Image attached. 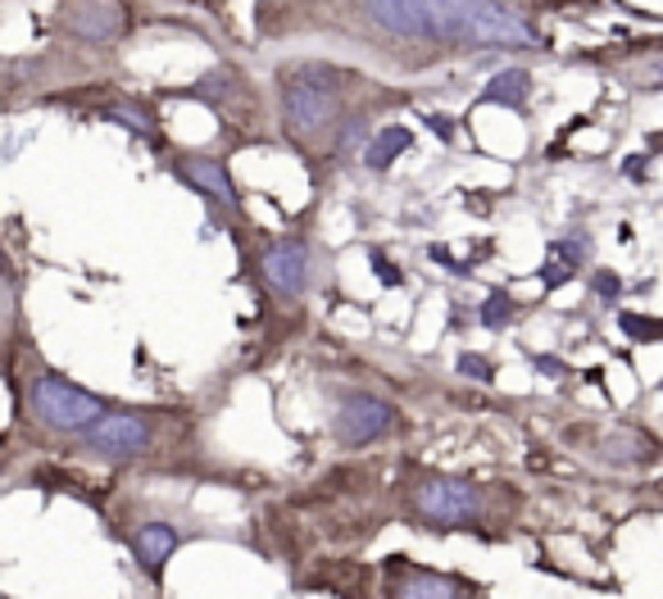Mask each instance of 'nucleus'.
<instances>
[{
	"instance_id": "f257e3e1",
	"label": "nucleus",
	"mask_w": 663,
	"mask_h": 599,
	"mask_svg": "<svg viewBox=\"0 0 663 599\" xmlns=\"http://www.w3.org/2000/svg\"><path fill=\"white\" fill-rule=\"evenodd\" d=\"M260 19H301L305 28H341L400 51H487L536 46V23L513 0H264Z\"/></svg>"
},
{
	"instance_id": "f03ea898",
	"label": "nucleus",
	"mask_w": 663,
	"mask_h": 599,
	"mask_svg": "<svg viewBox=\"0 0 663 599\" xmlns=\"http://www.w3.org/2000/svg\"><path fill=\"white\" fill-rule=\"evenodd\" d=\"M341 73L327 64H296L282 78V119L301 141L323 137L341 115Z\"/></svg>"
},
{
	"instance_id": "7ed1b4c3",
	"label": "nucleus",
	"mask_w": 663,
	"mask_h": 599,
	"mask_svg": "<svg viewBox=\"0 0 663 599\" xmlns=\"http://www.w3.org/2000/svg\"><path fill=\"white\" fill-rule=\"evenodd\" d=\"M28 409L46 432L83 436L109 404L100 395L83 391V386H73L68 378H59V372H36V378L28 382Z\"/></svg>"
},
{
	"instance_id": "20e7f679",
	"label": "nucleus",
	"mask_w": 663,
	"mask_h": 599,
	"mask_svg": "<svg viewBox=\"0 0 663 599\" xmlns=\"http://www.w3.org/2000/svg\"><path fill=\"white\" fill-rule=\"evenodd\" d=\"M83 445L100 459H141L155 445V418L141 409H105L83 432Z\"/></svg>"
},
{
	"instance_id": "39448f33",
	"label": "nucleus",
	"mask_w": 663,
	"mask_h": 599,
	"mask_svg": "<svg viewBox=\"0 0 663 599\" xmlns=\"http://www.w3.org/2000/svg\"><path fill=\"white\" fill-rule=\"evenodd\" d=\"M414 513L432 527H464L487 513V500L477 486L455 481V477H427L414 486Z\"/></svg>"
},
{
	"instance_id": "423d86ee",
	"label": "nucleus",
	"mask_w": 663,
	"mask_h": 599,
	"mask_svg": "<svg viewBox=\"0 0 663 599\" xmlns=\"http://www.w3.org/2000/svg\"><path fill=\"white\" fill-rule=\"evenodd\" d=\"M395 427V409L387 400H373V395H350L341 409H337V440L341 445H368Z\"/></svg>"
},
{
	"instance_id": "0eeeda50",
	"label": "nucleus",
	"mask_w": 663,
	"mask_h": 599,
	"mask_svg": "<svg viewBox=\"0 0 663 599\" xmlns=\"http://www.w3.org/2000/svg\"><path fill=\"white\" fill-rule=\"evenodd\" d=\"M264 277L278 295H305L314 286V250L305 241H278L264 254Z\"/></svg>"
},
{
	"instance_id": "6e6552de",
	"label": "nucleus",
	"mask_w": 663,
	"mask_h": 599,
	"mask_svg": "<svg viewBox=\"0 0 663 599\" xmlns=\"http://www.w3.org/2000/svg\"><path fill=\"white\" fill-rule=\"evenodd\" d=\"M182 545V536H177V527H169V522H141L137 527V536H132V554H137V564L151 573V577H160L164 573V564L173 558V549Z\"/></svg>"
},
{
	"instance_id": "1a4fd4ad",
	"label": "nucleus",
	"mask_w": 663,
	"mask_h": 599,
	"mask_svg": "<svg viewBox=\"0 0 663 599\" xmlns=\"http://www.w3.org/2000/svg\"><path fill=\"white\" fill-rule=\"evenodd\" d=\"M177 173L187 177V182L196 186V192H205V196H214L218 205L237 209V186H232L228 168L218 164V160H205V155H187V160H177Z\"/></svg>"
},
{
	"instance_id": "9d476101",
	"label": "nucleus",
	"mask_w": 663,
	"mask_h": 599,
	"mask_svg": "<svg viewBox=\"0 0 663 599\" xmlns=\"http://www.w3.org/2000/svg\"><path fill=\"white\" fill-rule=\"evenodd\" d=\"M68 28L91 36V42H105V36H119L123 32V19H119L115 6H83V10L68 14Z\"/></svg>"
},
{
	"instance_id": "9b49d317",
	"label": "nucleus",
	"mask_w": 663,
	"mask_h": 599,
	"mask_svg": "<svg viewBox=\"0 0 663 599\" xmlns=\"http://www.w3.org/2000/svg\"><path fill=\"white\" fill-rule=\"evenodd\" d=\"M395 599H459V595H455V586L446 577L414 573V577H404V586L395 590Z\"/></svg>"
},
{
	"instance_id": "f8f14e48",
	"label": "nucleus",
	"mask_w": 663,
	"mask_h": 599,
	"mask_svg": "<svg viewBox=\"0 0 663 599\" xmlns=\"http://www.w3.org/2000/svg\"><path fill=\"white\" fill-rule=\"evenodd\" d=\"M404 145H410V132H400V128H382V132H378V141L368 145V164H373V168H387Z\"/></svg>"
},
{
	"instance_id": "ddd939ff",
	"label": "nucleus",
	"mask_w": 663,
	"mask_h": 599,
	"mask_svg": "<svg viewBox=\"0 0 663 599\" xmlns=\"http://www.w3.org/2000/svg\"><path fill=\"white\" fill-rule=\"evenodd\" d=\"M482 318H487L491 327H500V323L509 318V309H504V300H500V295H496V300H491V305H487V314H482Z\"/></svg>"
},
{
	"instance_id": "4468645a",
	"label": "nucleus",
	"mask_w": 663,
	"mask_h": 599,
	"mask_svg": "<svg viewBox=\"0 0 663 599\" xmlns=\"http://www.w3.org/2000/svg\"><path fill=\"white\" fill-rule=\"evenodd\" d=\"M464 372H477V378H491V368L482 359H464Z\"/></svg>"
}]
</instances>
